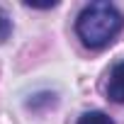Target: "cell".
<instances>
[{"label":"cell","instance_id":"1","mask_svg":"<svg viewBox=\"0 0 124 124\" xmlns=\"http://www.w3.org/2000/svg\"><path fill=\"white\" fill-rule=\"evenodd\" d=\"M124 27V17L122 12L105 0L90 3L80 10L78 20H76V32L80 37V41L90 49H105L109 46L117 34Z\"/></svg>","mask_w":124,"mask_h":124},{"label":"cell","instance_id":"3","mask_svg":"<svg viewBox=\"0 0 124 124\" xmlns=\"http://www.w3.org/2000/svg\"><path fill=\"white\" fill-rule=\"evenodd\" d=\"M78 124H114V122H112L105 112H97V109H95V112H85V114L78 119Z\"/></svg>","mask_w":124,"mask_h":124},{"label":"cell","instance_id":"4","mask_svg":"<svg viewBox=\"0 0 124 124\" xmlns=\"http://www.w3.org/2000/svg\"><path fill=\"white\" fill-rule=\"evenodd\" d=\"M10 32H12V22L8 20V15H5L3 10H0V44L10 37Z\"/></svg>","mask_w":124,"mask_h":124},{"label":"cell","instance_id":"2","mask_svg":"<svg viewBox=\"0 0 124 124\" xmlns=\"http://www.w3.org/2000/svg\"><path fill=\"white\" fill-rule=\"evenodd\" d=\"M107 97L112 102H124V61L114 63L107 78Z\"/></svg>","mask_w":124,"mask_h":124}]
</instances>
